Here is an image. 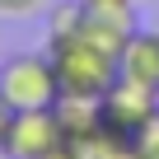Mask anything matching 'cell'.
Returning a JSON list of instances; mask_svg holds the SVG:
<instances>
[{
	"label": "cell",
	"instance_id": "obj_10",
	"mask_svg": "<svg viewBox=\"0 0 159 159\" xmlns=\"http://www.w3.org/2000/svg\"><path fill=\"white\" fill-rule=\"evenodd\" d=\"M47 159H84V154H80L75 145H66V150H56V154H47Z\"/></svg>",
	"mask_w": 159,
	"mask_h": 159
},
{
	"label": "cell",
	"instance_id": "obj_6",
	"mask_svg": "<svg viewBox=\"0 0 159 159\" xmlns=\"http://www.w3.org/2000/svg\"><path fill=\"white\" fill-rule=\"evenodd\" d=\"M136 154H140V159H159V112L140 126V136H136Z\"/></svg>",
	"mask_w": 159,
	"mask_h": 159
},
{
	"label": "cell",
	"instance_id": "obj_7",
	"mask_svg": "<svg viewBox=\"0 0 159 159\" xmlns=\"http://www.w3.org/2000/svg\"><path fill=\"white\" fill-rule=\"evenodd\" d=\"M38 10H47V0H0V19H33Z\"/></svg>",
	"mask_w": 159,
	"mask_h": 159
},
{
	"label": "cell",
	"instance_id": "obj_9",
	"mask_svg": "<svg viewBox=\"0 0 159 159\" xmlns=\"http://www.w3.org/2000/svg\"><path fill=\"white\" fill-rule=\"evenodd\" d=\"M10 122H14V108L0 98V159L10 154Z\"/></svg>",
	"mask_w": 159,
	"mask_h": 159
},
{
	"label": "cell",
	"instance_id": "obj_4",
	"mask_svg": "<svg viewBox=\"0 0 159 159\" xmlns=\"http://www.w3.org/2000/svg\"><path fill=\"white\" fill-rule=\"evenodd\" d=\"M66 145L70 140H66L56 108H28V112H14V122H10V154L5 159H47Z\"/></svg>",
	"mask_w": 159,
	"mask_h": 159
},
{
	"label": "cell",
	"instance_id": "obj_3",
	"mask_svg": "<svg viewBox=\"0 0 159 159\" xmlns=\"http://www.w3.org/2000/svg\"><path fill=\"white\" fill-rule=\"evenodd\" d=\"M159 112V94H150L145 84L117 75L112 89L98 98V117H103V140H117V145H136L140 126ZM98 140V145H103Z\"/></svg>",
	"mask_w": 159,
	"mask_h": 159
},
{
	"label": "cell",
	"instance_id": "obj_5",
	"mask_svg": "<svg viewBox=\"0 0 159 159\" xmlns=\"http://www.w3.org/2000/svg\"><path fill=\"white\" fill-rule=\"evenodd\" d=\"M117 70L136 84H145L150 94H159V28H136L117 56Z\"/></svg>",
	"mask_w": 159,
	"mask_h": 159
},
{
	"label": "cell",
	"instance_id": "obj_1",
	"mask_svg": "<svg viewBox=\"0 0 159 159\" xmlns=\"http://www.w3.org/2000/svg\"><path fill=\"white\" fill-rule=\"evenodd\" d=\"M47 56H52V66H56L61 94H70V98H103V94L112 89V80L122 75L112 52L94 47L89 38H80V33H70V38H47Z\"/></svg>",
	"mask_w": 159,
	"mask_h": 159
},
{
	"label": "cell",
	"instance_id": "obj_8",
	"mask_svg": "<svg viewBox=\"0 0 159 159\" xmlns=\"http://www.w3.org/2000/svg\"><path fill=\"white\" fill-rule=\"evenodd\" d=\"M84 159H140V154H136V145H117V140H103V145H94Z\"/></svg>",
	"mask_w": 159,
	"mask_h": 159
},
{
	"label": "cell",
	"instance_id": "obj_11",
	"mask_svg": "<svg viewBox=\"0 0 159 159\" xmlns=\"http://www.w3.org/2000/svg\"><path fill=\"white\" fill-rule=\"evenodd\" d=\"M80 5H131L136 10V0H80Z\"/></svg>",
	"mask_w": 159,
	"mask_h": 159
},
{
	"label": "cell",
	"instance_id": "obj_2",
	"mask_svg": "<svg viewBox=\"0 0 159 159\" xmlns=\"http://www.w3.org/2000/svg\"><path fill=\"white\" fill-rule=\"evenodd\" d=\"M0 98L14 112L28 108H56L61 84H56V66L47 52H14L0 61Z\"/></svg>",
	"mask_w": 159,
	"mask_h": 159
}]
</instances>
